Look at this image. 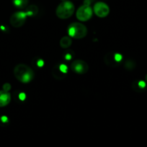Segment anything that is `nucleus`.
Here are the masks:
<instances>
[{
	"mask_svg": "<svg viewBox=\"0 0 147 147\" xmlns=\"http://www.w3.org/2000/svg\"><path fill=\"white\" fill-rule=\"evenodd\" d=\"M24 12H25L27 17H35L38 13V8L35 4H32V5L27 7Z\"/></svg>",
	"mask_w": 147,
	"mask_h": 147,
	"instance_id": "obj_12",
	"label": "nucleus"
},
{
	"mask_svg": "<svg viewBox=\"0 0 147 147\" xmlns=\"http://www.w3.org/2000/svg\"><path fill=\"white\" fill-rule=\"evenodd\" d=\"M71 68L72 71L77 74H85L89 70L88 64L85 61L82 60H76L73 61L71 64Z\"/></svg>",
	"mask_w": 147,
	"mask_h": 147,
	"instance_id": "obj_6",
	"label": "nucleus"
},
{
	"mask_svg": "<svg viewBox=\"0 0 147 147\" xmlns=\"http://www.w3.org/2000/svg\"><path fill=\"white\" fill-rule=\"evenodd\" d=\"M104 62L107 65L110 66V67H115L119 64L115 60V53H113V52H110L105 55V57H104Z\"/></svg>",
	"mask_w": 147,
	"mask_h": 147,
	"instance_id": "obj_8",
	"label": "nucleus"
},
{
	"mask_svg": "<svg viewBox=\"0 0 147 147\" xmlns=\"http://www.w3.org/2000/svg\"><path fill=\"white\" fill-rule=\"evenodd\" d=\"M17 98V100L20 102H23L26 99V94L24 92H18L16 94L15 98Z\"/></svg>",
	"mask_w": 147,
	"mask_h": 147,
	"instance_id": "obj_17",
	"label": "nucleus"
},
{
	"mask_svg": "<svg viewBox=\"0 0 147 147\" xmlns=\"http://www.w3.org/2000/svg\"><path fill=\"white\" fill-rule=\"evenodd\" d=\"M146 84L144 80H136L132 83V88L136 92L144 91L146 88Z\"/></svg>",
	"mask_w": 147,
	"mask_h": 147,
	"instance_id": "obj_11",
	"label": "nucleus"
},
{
	"mask_svg": "<svg viewBox=\"0 0 147 147\" xmlns=\"http://www.w3.org/2000/svg\"><path fill=\"white\" fill-rule=\"evenodd\" d=\"M92 16V9L89 5L83 4L76 11V18L82 22L89 20Z\"/></svg>",
	"mask_w": 147,
	"mask_h": 147,
	"instance_id": "obj_4",
	"label": "nucleus"
},
{
	"mask_svg": "<svg viewBox=\"0 0 147 147\" xmlns=\"http://www.w3.org/2000/svg\"><path fill=\"white\" fill-rule=\"evenodd\" d=\"M59 67H60V69L61 70V71L63 73H64L65 74H66L68 72V67L65 64H60L59 65Z\"/></svg>",
	"mask_w": 147,
	"mask_h": 147,
	"instance_id": "obj_20",
	"label": "nucleus"
},
{
	"mask_svg": "<svg viewBox=\"0 0 147 147\" xmlns=\"http://www.w3.org/2000/svg\"><path fill=\"white\" fill-rule=\"evenodd\" d=\"M27 17L24 11H17L10 17V24L12 27L18 28L24 24Z\"/></svg>",
	"mask_w": 147,
	"mask_h": 147,
	"instance_id": "obj_5",
	"label": "nucleus"
},
{
	"mask_svg": "<svg viewBox=\"0 0 147 147\" xmlns=\"http://www.w3.org/2000/svg\"><path fill=\"white\" fill-rule=\"evenodd\" d=\"M29 0H12L14 7L18 9H24L27 7Z\"/></svg>",
	"mask_w": 147,
	"mask_h": 147,
	"instance_id": "obj_14",
	"label": "nucleus"
},
{
	"mask_svg": "<svg viewBox=\"0 0 147 147\" xmlns=\"http://www.w3.org/2000/svg\"><path fill=\"white\" fill-rule=\"evenodd\" d=\"M74 11V5L70 1H63L57 7L56 14L59 18L66 20L72 16Z\"/></svg>",
	"mask_w": 147,
	"mask_h": 147,
	"instance_id": "obj_2",
	"label": "nucleus"
},
{
	"mask_svg": "<svg viewBox=\"0 0 147 147\" xmlns=\"http://www.w3.org/2000/svg\"><path fill=\"white\" fill-rule=\"evenodd\" d=\"M67 31L69 35L74 39H82L87 34L86 26L79 22H74L69 24Z\"/></svg>",
	"mask_w": 147,
	"mask_h": 147,
	"instance_id": "obj_3",
	"label": "nucleus"
},
{
	"mask_svg": "<svg viewBox=\"0 0 147 147\" xmlns=\"http://www.w3.org/2000/svg\"><path fill=\"white\" fill-rule=\"evenodd\" d=\"M51 74L53 77L57 80H62L66 76V74H65L64 73L61 71L60 67H59V65H56L55 66H53L51 70Z\"/></svg>",
	"mask_w": 147,
	"mask_h": 147,
	"instance_id": "obj_10",
	"label": "nucleus"
},
{
	"mask_svg": "<svg viewBox=\"0 0 147 147\" xmlns=\"http://www.w3.org/2000/svg\"><path fill=\"white\" fill-rule=\"evenodd\" d=\"M73 55H74L73 52H71V50H69V51H67L64 54V55H63V58H64L66 60H71V58L73 57Z\"/></svg>",
	"mask_w": 147,
	"mask_h": 147,
	"instance_id": "obj_19",
	"label": "nucleus"
},
{
	"mask_svg": "<svg viewBox=\"0 0 147 147\" xmlns=\"http://www.w3.org/2000/svg\"><path fill=\"white\" fill-rule=\"evenodd\" d=\"M3 90H4V91H7V92H9V90H10V89H11V85L10 84V83H4V85H3Z\"/></svg>",
	"mask_w": 147,
	"mask_h": 147,
	"instance_id": "obj_21",
	"label": "nucleus"
},
{
	"mask_svg": "<svg viewBox=\"0 0 147 147\" xmlns=\"http://www.w3.org/2000/svg\"><path fill=\"white\" fill-rule=\"evenodd\" d=\"M124 67L126 70H133L135 67V62L131 60H128L126 61H125V63H124Z\"/></svg>",
	"mask_w": 147,
	"mask_h": 147,
	"instance_id": "obj_15",
	"label": "nucleus"
},
{
	"mask_svg": "<svg viewBox=\"0 0 147 147\" xmlns=\"http://www.w3.org/2000/svg\"><path fill=\"white\" fill-rule=\"evenodd\" d=\"M62 1H66V0H62Z\"/></svg>",
	"mask_w": 147,
	"mask_h": 147,
	"instance_id": "obj_23",
	"label": "nucleus"
},
{
	"mask_svg": "<svg viewBox=\"0 0 147 147\" xmlns=\"http://www.w3.org/2000/svg\"><path fill=\"white\" fill-rule=\"evenodd\" d=\"M11 101V95L9 92L0 90V107L7 106Z\"/></svg>",
	"mask_w": 147,
	"mask_h": 147,
	"instance_id": "obj_9",
	"label": "nucleus"
},
{
	"mask_svg": "<svg viewBox=\"0 0 147 147\" xmlns=\"http://www.w3.org/2000/svg\"><path fill=\"white\" fill-rule=\"evenodd\" d=\"M14 75L17 80L23 83H30L34 78V71L29 66L19 64L14 68Z\"/></svg>",
	"mask_w": 147,
	"mask_h": 147,
	"instance_id": "obj_1",
	"label": "nucleus"
},
{
	"mask_svg": "<svg viewBox=\"0 0 147 147\" xmlns=\"http://www.w3.org/2000/svg\"><path fill=\"white\" fill-rule=\"evenodd\" d=\"M10 123V121L7 116H2L0 117V125H2V126H5V125L9 124Z\"/></svg>",
	"mask_w": 147,
	"mask_h": 147,
	"instance_id": "obj_18",
	"label": "nucleus"
},
{
	"mask_svg": "<svg viewBox=\"0 0 147 147\" xmlns=\"http://www.w3.org/2000/svg\"><path fill=\"white\" fill-rule=\"evenodd\" d=\"M72 44V40L70 37L65 36L63 37L60 40V46L62 48L66 49L70 47Z\"/></svg>",
	"mask_w": 147,
	"mask_h": 147,
	"instance_id": "obj_13",
	"label": "nucleus"
},
{
	"mask_svg": "<svg viewBox=\"0 0 147 147\" xmlns=\"http://www.w3.org/2000/svg\"><path fill=\"white\" fill-rule=\"evenodd\" d=\"M94 11L97 17L103 18L109 14L110 8L105 3L99 1L94 6Z\"/></svg>",
	"mask_w": 147,
	"mask_h": 147,
	"instance_id": "obj_7",
	"label": "nucleus"
},
{
	"mask_svg": "<svg viewBox=\"0 0 147 147\" xmlns=\"http://www.w3.org/2000/svg\"><path fill=\"white\" fill-rule=\"evenodd\" d=\"M145 80H146V81L147 82V75L145 76Z\"/></svg>",
	"mask_w": 147,
	"mask_h": 147,
	"instance_id": "obj_22",
	"label": "nucleus"
},
{
	"mask_svg": "<svg viewBox=\"0 0 147 147\" xmlns=\"http://www.w3.org/2000/svg\"><path fill=\"white\" fill-rule=\"evenodd\" d=\"M33 64L35 65L37 67L41 68V67H43L45 63L44 61H43V60H42V59L40 58V57H35V58L33 59Z\"/></svg>",
	"mask_w": 147,
	"mask_h": 147,
	"instance_id": "obj_16",
	"label": "nucleus"
}]
</instances>
